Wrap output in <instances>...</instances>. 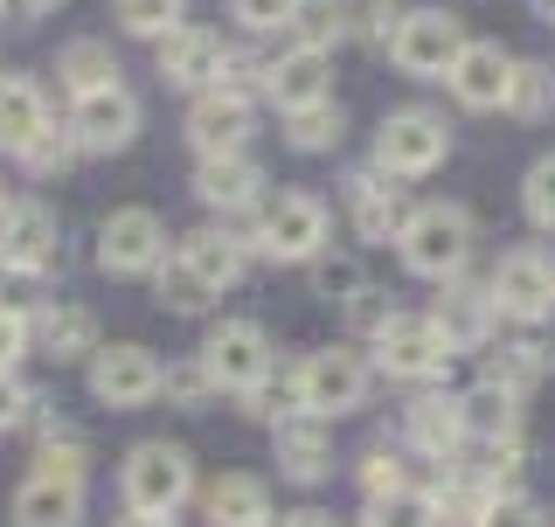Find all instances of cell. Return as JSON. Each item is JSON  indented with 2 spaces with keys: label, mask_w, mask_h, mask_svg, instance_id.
Returning a JSON list of instances; mask_svg holds the SVG:
<instances>
[{
  "label": "cell",
  "mask_w": 555,
  "mask_h": 527,
  "mask_svg": "<svg viewBox=\"0 0 555 527\" xmlns=\"http://www.w3.org/2000/svg\"><path fill=\"white\" fill-rule=\"evenodd\" d=\"M396 243H403V264L416 278H459L465 257H473V216L451 202H430L416 216H403Z\"/></svg>",
  "instance_id": "6da1fadb"
},
{
  "label": "cell",
  "mask_w": 555,
  "mask_h": 527,
  "mask_svg": "<svg viewBox=\"0 0 555 527\" xmlns=\"http://www.w3.org/2000/svg\"><path fill=\"white\" fill-rule=\"evenodd\" d=\"M451 333L430 320V312H389V326L375 333V361L389 368V375H403V382H430V375H444L451 368Z\"/></svg>",
  "instance_id": "7a4b0ae2"
},
{
  "label": "cell",
  "mask_w": 555,
  "mask_h": 527,
  "mask_svg": "<svg viewBox=\"0 0 555 527\" xmlns=\"http://www.w3.org/2000/svg\"><path fill=\"white\" fill-rule=\"evenodd\" d=\"M202 368L216 389H236V396H257L271 382V340L257 320H222L202 347Z\"/></svg>",
  "instance_id": "3957f363"
},
{
  "label": "cell",
  "mask_w": 555,
  "mask_h": 527,
  "mask_svg": "<svg viewBox=\"0 0 555 527\" xmlns=\"http://www.w3.org/2000/svg\"><path fill=\"white\" fill-rule=\"evenodd\" d=\"M459 49H465V28H459V14H444V8H416L389 28V56H396V69H410V77H444V69L459 63Z\"/></svg>",
  "instance_id": "277c9868"
},
{
  "label": "cell",
  "mask_w": 555,
  "mask_h": 527,
  "mask_svg": "<svg viewBox=\"0 0 555 527\" xmlns=\"http://www.w3.org/2000/svg\"><path fill=\"white\" fill-rule=\"evenodd\" d=\"M292 389H299V410H312V416H347L369 396V361L347 355V347H320V355H306Z\"/></svg>",
  "instance_id": "5b68a950"
},
{
  "label": "cell",
  "mask_w": 555,
  "mask_h": 527,
  "mask_svg": "<svg viewBox=\"0 0 555 527\" xmlns=\"http://www.w3.org/2000/svg\"><path fill=\"white\" fill-rule=\"evenodd\" d=\"M188 493H195V465L181 445H139L126 459V506L139 514H173Z\"/></svg>",
  "instance_id": "8992f818"
},
{
  "label": "cell",
  "mask_w": 555,
  "mask_h": 527,
  "mask_svg": "<svg viewBox=\"0 0 555 527\" xmlns=\"http://www.w3.org/2000/svg\"><path fill=\"white\" fill-rule=\"evenodd\" d=\"M493 306L507 312V320L520 326H542L548 312H555V257L548 250H507L500 257V271H493Z\"/></svg>",
  "instance_id": "52a82bcc"
},
{
  "label": "cell",
  "mask_w": 555,
  "mask_h": 527,
  "mask_svg": "<svg viewBox=\"0 0 555 527\" xmlns=\"http://www.w3.org/2000/svg\"><path fill=\"white\" fill-rule=\"evenodd\" d=\"M326 243V202L320 195H278L257 222V250L271 264H312Z\"/></svg>",
  "instance_id": "ba28073f"
},
{
  "label": "cell",
  "mask_w": 555,
  "mask_h": 527,
  "mask_svg": "<svg viewBox=\"0 0 555 527\" xmlns=\"http://www.w3.org/2000/svg\"><path fill=\"white\" fill-rule=\"evenodd\" d=\"M451 153V132L438 112H389L375 132V167L382 173H430Z\"/></svg>",
  "instance_id": "9c48e42d"
},
{
  "label": "cell",
  "mask_w": 555,
  "mask_h": 527,
  "mask_svg": "<svg viewBox=\"0 0 555 527\" xmlns=\"http://www.w3.org/2000/svg\"><path fill=\"white\" fill-rule=\"evenodd\" d=\"M167 257V222L153 208H118L112 222L98 230V264L118 278H139V271H160Z\"/></svg>",
  "instance_id": "30bf717a"
},
{
  "label": "cell",
  "mask_w": 555,
  "mask_h": 527,
  "mask_svg": "<svg viewBox=\"0 0 555 527\" xmlns=\"http://www.w3.org/2000/svg\"><path fill=\"white\" fill-rule=\"evenodd\" d=\"M69 132H77L83 153H126L139 132V98L126 83H104V91H83L77 112H69Z\"/></svg>",
  "instance_id": "8fae6325"
},
{
  "label": "cell",
  "mask_w": 555,
  "mask_h": 527,
  "mask_svg": "<svg viewBox=\"0 0 555 527\" xmlns=\"http://www.w3.org/2000/svg\"><path fill=\"white\" fill-rule=\"evenodd\" d=\"M167 389V368L146 355V347H104V355L91 361V396L112 402V410H139V402H153Z\"/></svg>",
  "instance_id": "7c38bea8"
},
{
  "label": "cell",
  "mask_w": 555,
  "mask_h": 527,
  "mask_svg": "<svg viewBox=\"0 0 555 527\" xmlns=\"http://www.w3.org/2000/svg\"><path fill=\"white\" fill-rule=\"evenodd\" d=\"M188 139H195L202 160L243 153V139H250V98H243L236 83H208V91L195 98V112H188Z\"/></svg>",
  "instance_id": "4fadbf2b"
},
{
  "label": "cell",
  "mask_w": 555,
  "mask_h": 527,
  "mask_svg": "<svg viewBox=\"0 0 555 527\" xmlns=\"http://www.w3.org/2000/svg\"><path fill=\"white\" fill-rule=\"evenodd\" d=\"M56 264V216L42 202L0 208V271H49Z\"/></svg>",
  "instance_id": "5bb4252c"
},
{
  "label": "cell",
  "mask_w": 555,
  "mask_h": 527,
  "mask_svg": "<svg viewBox=\"0 0 555 527\" xmlns=\"http://www.w3.org/2000/svg\"><path fill=\"white\" fill-rule=\"evenodd\" d=\"M222 69H230L222 35H208V28H167L160 35V77L167 83H181V91H208V83H222Z\"/></svg>",
  "instance_id": "9a60e30c"
},
{
  "label": "cell",
  "mask_w": 555,
  "mask_h": 527,
  "mask_svg": "<svg viewBox=\"0 0 555 527\" xmlns=\"http://www.w3.org/2000/svg\"><path fill=\"white\" fill-rule=\"evenodd\" d=\"M264 91H271L278 112H306V104L334 98V63H326V49L299 42L292 56H278V63L264 69Z\"/></svg>",
  "instance_id": "2e32d148"
},
{
  "label": "cell",
  "mask_w": 555,
  "mask_h": 527,
  "mask_svg": "<svg viewBox=\"0 0 555 527\" xmlns=\"http://www.w3.org/2000/svg\"><path fill=\"white\" fill-rule=\"evenodd\" d=\"M459 104H473V112H493V104H507V83H514V56L500 42H465L459 63L444 69Z\"/></svg>",
  "instance_id": "e0dca14e"
},
{
  "label": "cell",
  "mask_w": 555,
  "mask_h": 527,
  "mask_svg": "<svg viewBox=\"0 0 555 527\" xmlns=\"http://www.w3.org/2000/svg\"><path fill=\"white\" fill-rule=\"evenodd\" d=\"M278 465H285L292 479H320V472L334 465V437H326V416H312V410L278 416Z\"/></svg>",
  "instance_id": "ac0fdd59"
},
{
  "label": "cell",
  "mask_w": 555,
  "mask_h": 527,
  "mask_svg": "<svg viewBox=\"0 0 555 527\" xmlns=\"http://www.w3.org/2000/svg\"><path fill=\"white\" fill-rule=\"evenodd\" d=\"M77 520H83V486L77 479L35 472L22 493H14V527H77Z\"/></svg>",
  "instance_id": "d6986e66"
},
{
  "label": "cell",
  "mask_w": 555,
  "mask_h": 527,
  "mask_svg": "<svg viewBox=\"0 0 555 527\" xmlns=\"http://www.w3.org/2000/svg\"><path fill=\"white\" fill-rule=\"evenodd\" d=\"M410 437H416V451H430V459H451V451L465 445V402H451V396H416L410 402Z\"/></svg>",
  "instance_id": "ffe728a7"
},
{
  "label": "cell",
  "mask_w": 555,
  "mask_h": 527,
  "mask_svg": "<svg viewBox=\"0 0 555 527\" xmlns=\"http://www.w3.org/2000/svg\"><path fill=\"white\" fill-rule=\"evenodd\" d=\"M28 326H35V340H42V355H56V361H77V355L98 347V320L83 306H42Z\"/></svg>",
  "instance_id": "44dd1931"
},
{
  "label": "cell",
  "mask_w": 555,
  "mask_h": 527,
  "mask_svg": "<svg viewBox=\"0 0 555 527\" xmlns=\"http://www.w3.org/2000/svg\"><path fill=\"white\" fill-rule=\"evenodd\" d=\"M49 126V104H42V91H35L28 77H0V146L8 153H22L35 132Z\"/></svg>",
  "instance_id": "7402d4cb"
},
{
  "label": "cell",
  "mask_w": 555,
  "mask_h": 527,
  "mask_svg": "<svg viewBox=\"0 0 555 527\" xmlns=\"http://www.w3.org/2000/svg\"><path fill=\"white\" fill-rule=\"evenodd\" d=\"M195 195L208 208H250L257 202V167L243 160V153H216V160H202V173H195Z\"/></svg>",
  "instance_id": "603a6c76"
},
{
  "label": "cell",
  "mask_w": 555,
  "mask_h": 527,
  "mask_svg": "<svg viewBox=\"0 0 555 527\" xmlns=\"http://www.w3.org/2000/svg\"><path fill=\"white\" fill-rule=\"evenodd\" d=\"M208 527H271V493L257 479H222L208 486Z\"/></svg>",
  "instance_id": "cb8c5ba5"
},
{
  "label": "cell",
  "mask_w": 555,
  "mask_h": 527,
  "mask_svg": "<svg viewBox=\"0 0 555 527\" xmlns=\"http://www.w3.org/2000/svg\"><path fill=\"white\" fill-rule=\"evenodd\" d=\"M347 202H354V230L369 243H389L396 230H403L396 188H382V173H354V181H347Z\"/></svg>",
  "instance_id": "d4e9b609"
},
{
  "label": "cell",
  "mask_w": 555,
  "mask_h": 527,
  "mask_svg": "<svg viewBox=\"0 0 555 527\" xmlns=\"http://www.w3.org/2000/svg\"><path fill=\"white\" fill-rule=\"evenodd\" d=\"M459 402H465V430H473V437H486V445H507V437H514V389H507V382L486 375L479 389L459 396Z\"/></svg>",
  "instance_id": "484cf974"
},
{
  "label": "cell",
  "mask_w": 555,
  "mask_h": 527,
  "mask_svg": "<svg viewBox=\"0 0 555 527\" xmlns=\"http://www.w3.org/2000/svg\"><path fill=\"white\" fill-rule=\"evenodd\" d=\"M555 368V333H520V340L500 347V361H493V382H507V389L520 396L528 382H542Z\"/></svg>",
  "instance_id": "4316f807"
},
{
  "label": "cell",
  "mask_w": 555,
  "mask_h": 527,
  "mask_svg": "<svg viewBox=\"0 0 555 527\" xmlns=\"http://www.w3.org/2000/svg\"><path fill=\"white\" fill-rule=\"evenodd\" d=\"M493 285L486 292H451L438 312H430V320H438L444 333H451V347H473V340H486V326H493Z\"/></svg>",
  "instance_id": "83f0119b"
},
{
  "label": "cell",
  "mask_w": 555,
  "mask_h": 527,
  "mask_svg": "<svg viewBox=\"0 0 555 527\" xmlns=\"http://www.w3.org/2000/svg\"><path fill=\"white\" fill-rule=\"evenodd\" d=\"M181 257L195 264V271H202V278H208L216 292H230L236 278H243V250H236V243L222 236V230H195V236L181 243Z\"/></svg>",
  "instance_id": "f1b7e54d"
},
{
  "label": "cell",
  "mask_w": 555,
  "mask_h": 527,
  "mask_svg": "<svg viewBox=\"0 0 555 527\" xmlns=\"http://www.w3.org/2000/svg\"><path fill=\"white\" fill-rule=\"evenodd\" d=\"M444 500L438 493H416V486H396V493L369 500V527H438Z\"/></svg>",
  "instance_id": "f546056e"
},
{
  "label": "cell",
  "mask_w": 555,
  "mask_h": 527,
  "mask_svg": "<svg viewBox=\"0 0 555 527\" xmlns=\"http://www.w3.org/2000/svg\"><path fill=\"white\" fill-rule=\"evenodd\" d=\"M56 77L83 98V91H104V83H118V63H112V49H104V42H69L63 56H56Z\"/></svg>",
  "instance_id": "4dcf8cb0"
},
{
  "label": "cell",
  "mask_w": 555,
  "mask_h": 527,
  "mask_svg": "<svg viewBox=\"0 0 555 527\" xmlns=\"http://www.w3.org/2000/svg\"><path fill=\"white\" fill-rule=\"evenodd\" d=\"M208 298H222V292L208 285L195 264H188V257H173V264H167V257H160V306H173V312H202Z\"/></svg>",
  "instance_id": "1f68e13d"
},
{
  "label": "cell",
  "mask_w": 555,
  "mask_h": 527,
  "mask_svg": "<svg viewBox=\"0 0 555 527\" xmlns=\"http://www.w3.org/2000/svg\"><path fill=\"white\" fill-rule=\"evenodd\" d=\"M285 118H292V146H299V153H326V146H340V104H334V98L306 104V112H285Z\"/></svg>",
  "instance_id": "d6a6232c"
},
{
  "label": "cell",
  "mask_w": 555,
  "mask_h": 527,
  "mask_svg": "<svg viewBox=\"0 0 555 527\" xmlns=\"http://www.w3.org/2000/svg\"><path fill=\"white\" fill-rule=\"evenodd\" d=\"M299 35L312 49L347 42V35H354V8H347V0H299Z\"/></svg>",
  "instance_id": "836d02e7"
},
{
  "label": "cell",
  "mask_w": 555,
  "mask_h": 527,
  "mask_svg": "<svg viewBox=\"0 0 555 527\" xmlns=\"http://www.w3.org/2000/svg\"><path fill=\"white\" fill-rule=\"evenodd\" d=\"M548 98H555V77L542 63H514V83H507V112L520 118H542L548 112Z\"/></svg>",
  "instance_id": "e575fe53"
},
{
  "label": "cell",
  "mask_w": 555,
  "mask_h": 527,
  "mask_svg": "<svg viewBox=\"0 0 555 527\" xmlns=\"http://www.w3.org/2000/svg\"><path fill=\"white\" fill-rule=\"evenodd\" d=\"M118 8V22H126L132 35H167V28H181V0H112Z\"/></svg>",
  "instance_id": "d590c367"
},
{
  "label": "cell",
  "mask_w": 555,
  "mask_h": 527,
  "mask_svg": "<svg viewBox=\"0 0 555 527\" xmlns=\"http://www.w3.org/2000/svg\"><path fill=\"white\" fill-rule=\"evenodd\" d=\"M69 153H77V132H69V126H42V132L22 146V160H28L35 173H63Z\"/></svg>",
  "instance_id": "8d00e7d4"
},
{
  "label": "cell",
  "mask_w": 555,
  "mask_h": 527,
  "mask_svg": "<svg viewBox=\"0 0 555 527\" xmlns=\"http://www.w3.org/2000/svg\"><path fill=\"white\" fill-rule=\"evenodd\" d=\"M520 202H528V222H534V230H555V153L528 167V188H520Z\"/></svg>",
  "instance_id": "74e56055"
},
{
  "label": "cell",
  "mask_w": 555,
  "mask_h": 527,
  "mask_svg": "<svg viewBox=\"0 0 555 527\" xmlns=\"http://www.w3.org/2000/svg\"><path fill=\"white\" fill-rule=\"evenodd\" d=\"M230 22H243V28H292L299 22V0H230Z\"/></svg>",
  "instance_id": "f35d334b"
},
{
  "label": "cell",
  "mask_w": 555,
  "mask_h": 527,
  "mask_svg": "<svg viewBox=\"0 0 555 527\" xmlns=\"http://www.w3.org/2000/svg\"><path fill=\"white\" fill-rule=\"evenodd\" d=\"M312 292H320V298H354V292H361V264L320 257V264H312Z\"/></svg>",
  "instance_id": "ab89813d"
},
{
  "label": "cell",
  "mask_w": 555,
  "mask_h": 527,
  "mask_svg": "<svg viewBox=\"0 0 555 527\" xmlns=\"http://www.w3.org/2000/svg\"><path fill=\"white\" fill-rule=\"evenodd\" d=\"M473 527H542V514H534V500H520V493H493L479 506Z\"/></svg>",
  "instance_id": "60d3db41"
},
{
  "label": "cell",
  "mask_w": 555,
  "mask_h": 527,
  "mask_svg": "<svg viewBox=\"0 0 555 527\" xmlns=\"http://www.w3.org/2000/svg\"><path fill=\"white\" fill-rule=\"evenodd\" d=\"M361 486H369V500L396 493V486H410V479H403V459H396V451H369V465H361Z\"/></svg>",
  "instance_id": "b9f144b4"
},
{
  "label": "cell",
  "mask_w": 555,
  "mask_h": 527,
  "mask_svg": "<svg viewBox=\"0 0 555 527\" xmlns=\"http://www.w3.org/2000/svg\"><path fill=\"white\" fill-rule=\"evenodd\" d=\"M28 312H14V306H0V368H14V361H22L28 355Z\"/></svg>",
  "instance_id": "7bdbcfd3"
},
{
  "label": "cell",
  "mask_w": 555,
  "mask_h": 527,
  "mask_svg": "<svg viewBox=\"0 0 555 527\" xmlns=\"http://www.w3.org/2000/svg\"><path fill=\"white\" fill-rule=\"evenodd\" d=\"M347 312H354V326H361V333H382V326H389V306H382V292H375V285H361L354 298H347Z\"/></svg>",
  "instance_id": "ee69618b"
},
{
  "label": "cell",
  "mask_w": 555,
  "mask_h": 527,
  "mask_svg": "<svg viewBox=\"0 0 555 527\" xmlns=\"http://www.w3.org/2000/svg\"><path fill=\"white\" fill-rule=\"evenodd\" d=\"M22 410H28V389L8 375V368H0V430H14V424H22Z\"/></svg>",
  "instance_id": "f6af8a7d"
},
{
  "label": "cell",
  "mask_w": 555,
  "mask_h": 527,
  "mask_svg": "<svg viewBox=\"0 0 555 527\" xmlns=\"http://www.w3.org/2000/svg\"><path fill=\"white\" fill-rule=\"evenodd\" d=\"M167 389L181 396V402H202L208 389H216V382H208V368H173V375H167Z\"/></svg>",
  "instance_id": "bcb514c9"
},
{
  "label": "cell",
  "mask_w": 555,
  "mask_h": 527,
  "mask_svg": "<svg viewBox=\"0 0 555 527\" xmlns=\"http://www.w3.org/2000/svg\"><path fill=\"white\" fill-rule=\"evenodd\" d=\"M49 8H63V0H0L8 22H35V14H49Z\"/></svg>",
  "instance_id": "7dc6e473"
},
{
  "label": "cell",
  "mask_w": 555,
  "mask_h": 527,
  "mask_svg": "<svg viewBox=\"0 0 555 527\" xmlns=\"http://www.w3.org/2000/svg\"><path fill=\"white\" fill-rule=\"evenodd\" d=\"M271 527H334V520H326V514H312V506H299V514H278Z\"/></svg>",
  "instance_id": "c3c4849f"
},
{
  "label": "cell",
  "mask_w": 555,
  "mask_h": 527,
  "mask_svg": "<svg viewBox=\"0 0 555 527\" xmlns=\"http://www.w3.org/2000/svg\"><path fill=\"white\" fill-rule=\"evenodd\" d=\"M118 527H173V514H139V506H132V514L118 520Z\"/></svg>",
  "instance_id": "681fc988"
},
{
  "label": "cell",
  "mask_w": 555,
  "mask_h": 527,
  "mask_svg": "<svg viewBox=\"0 0 555 527\" xmlns=\"http://www.w3.org/2000/svg\"><path fill=\"white\" fill-rule=\"evenodd\" d=\"M542 14H548V22H555V0H542Z\"/></svg>",
  "instance_id": "f907efd6"
},
{
  "label": "cell",
  "mask_w": 555,
  "mask_h": 527,
  "mask_svg": "<svg viewBox=\"0 0 555 527\" xmlns=\"http://www.w3.org/2000/svg\"><path fill=\"white\" fill-rule=\"evenodd\" d=\"M0 208H8V202H0Z\"/></svg>",
  "instance_id": "816d5d0a"
}]
</instances>
